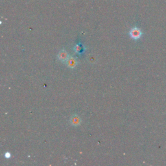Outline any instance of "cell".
<instances>
[{
	"label": "cell",
	"mask_w": 166,
	"mask_h": 166,
	"mask_svg": "<svg viewBox=\"0 0 166 166\" xmlns=\"http://www.w3.org/2000/svg\"><path fill=\"white\" fill-rule=\"evenodd\" d=\"M142 35H143V33H142L141 30L136 27L132 28L129 32L130 37L135 40H139L141 37Z\"/></svg>",
	"instance_id": "1"
},
{
	"label": "cell",
	"mask_w": 166,
	"mask_h": 166,
	"mask_svg": "<svg viewBox=\"0 0 166 166\" xmlns=\"http://www.w3.org/2000/svg\"><path fill=\"white\" fill-rule=\"evenodd\" d=\"M66 66H67L68 68L73 69V68H74L76 66H77V60L75 58L72 57V56H70L68 60H66Z\"/></svg>",
	"instance_id": "2"
},
{
	"label": "cell",
	"mask_w": 166,
	"mask_h": 166,
	"mask_svg": "<svg viewBox=\"0 0 166 166\" xmlns=\"http://www.w3.org/2000/svg\"><path fill=\"white\" fill-rule=\"evenodd\" d=\"M69 58V54L67 53V51L64 49H62L58 54V58L61 62H66Z\"/></svg>",
	"instance_id": "3"
},
{
	"label": "cell",
	"mask_w": 166,
	"mask_h": 166,
	"mask_svg": "<svg viewBox=\"0 0 166 166\" xmlns=\"http://www.w3.org/2000/svg\"><path fill=\"white\" fill-rule=\"evenodd\" d=\"M71 124L73 126H79L81 123V119L80 117L77 115H73L70 119Z\"/></svg>",
	"instance_id": "4"
},
{
	"label": "cell",
	"mask_w": 166,
	"mask_h": 166,
	"mask_svg": "<svg viewBox=\"0 0 166 166\" xmlns=\"http://www.w3.org/2000/svg\"><path fill=\"white\" fill-rule=\"evenodd\" d=\"M73 49H74L75 53L80 54L84 53V51L86 50V48H85V47L83 46L81 44H79L76 45Z\"/></svg>",
	"instance_id": "5"
},
{
	"label": "cell",
	"mask_w": 166,
	"mask_h": 166,
	"mask_svg": "<svg viewBox=\"0 0 166 166\" xmlns=\"http://www.w3.org/2000/svg\"><path fill=\"white\" fill-rule=\"evenodd\" d=\"M5 157L6 158H11V153H6L5 154Z\"/></svg>",
	"instance_id": "6"
}]
</instances>
